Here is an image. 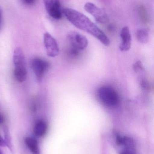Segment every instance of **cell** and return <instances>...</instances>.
<instances>
[{
	"instance_id": "4fadbf2b",
	"label": "cell",
	"mask_w": 154,
	"mask_h": 154,
	"mask_svg": "<svg viewBox=\"0 0 154 154\" xmlns=\"http://www.w3.org/2000/svg\"><path fill=\"white\" fill-rule=\"evenodd\" d=\"M4 140L5 141L6 146L9 148L11 152L13 153V146L11 143V135L8 128L6 126L4 128Z\"/></svg>"
},
{
	"instance_id": "5b68a950",
	"label": "cell",
	"mask_w": 154,
	"mask_h": 154,
	"mask_svg": "<svg viewBox=\"0 0 154 154\" xmlns=\"http://www.w3.org/2000/svg\"><path fill=\"white\" fill-rule=\"evenodd\" d=\"M84 8L88 13L94 17L95 20L98 23H104L108 21V17L105 11L94 4L91 2L86 3Z\"/></svg>"
},
{
	"instance_id": "ba28073f",
	"label": "cell",
	"mask_w": 154,
	"mask_h": 154,
	"mask_svg": "<svg viewBox=\"0 0 154 154\" xmlns=\"http://www.w3.org/2000/svg\"><path fill=\"white\" fill-rule=\"evenodd\" d=\"M68 38L72 47L78 50L85 49L88 45L87 38L77 32H71L68 35Z\"/></svg>"
},
{
	"instance_id": "9a60e30c",
	"label": "cell",
	"mask_w": 154,
	"mask_h": 154,
	"mask_svg": "<svg viewBox=\"0 0 154 154\" xmlns=\"http://www.w3.org/2000/svg\"><path fill=\"white\" fill-rule=\"evenodd\" d=\"M124 137H123L122 136L120 135L119 134H117L116 135V141L117 144L118 146L123 145L124 143Z\"/></svg>"
},
{
	"instance_id": "ac0fdd59",
	"label": "cell",
	"mask_w": 154,
	"mask_h": 154,
	"mask_svg": "<svg viewBox=\"0 0 154 154\" xmlns=\"http://www.w3.org/2000/svg\"><path fill=\"white\" fill-rule=\"evenodd\" d=\"M5 121V118L3 114L0 112V125H3Z\"/></svg>"
},
{
	"instance_id": "2e32d148",
	"label": "cell",
	"mask_w": 154,
	"mask_h": 154,
	"mask_svg": "<svg viewBox=\"0 0 154 154\" xmlns=\"http://www.w3.org/2000/svg\"><path fill=\"white\" fill-rule=\"evenodd\" d=\"M24 4L27 5H32L36 2V0H21Z\"/></svg>"
},
{
	"instance_id": "9c48e42d",
	"label": "cell",
	"mask_w": 154,
	"mask_h": 154,
	"mask_svg": "<svg viewBox=\"0 0 154 154\" xmlns=\"http://www.w3.org/2000/svg\"><path fill=\"white\" fill-rule=\"evenodd\" d=\"M121 41L119 45V49L121 51H127L130 50L131 47V33L127 26H125L122 29L120 33Z\"/></svg>"
},
{
	"instance_id": "8992f818",
	"label": "cell",
	"mask_w": 154,
	"mask_h": 154,
	"mask_svg": "<svg viewBox=\"0 0 154 154\" xmlns=\"http://www.w3.org/2000/svg\"><path fill=\"white\" fill-rule=\"evenodd\" d=\"M43 42L46 53L49 57H55L58 55L59 48L58 42L49 32H46L44 34Z\"/></svg>"
},
{
	"instance_id": "8fae6325",
	"label": "cell",
	"mask_w": 154,
	"mask_h": 154,
	"mask_svg": "<svg viewBox=\"0 0 154 154\" xmlns=\"http://www.w3.org/2000/svg\"><path fill=\"white\" fill-rule=\"evenodd\" d=\"M24 143L33 154H40L39 143L34 137H28L24 139Z\"/></svg>"
},
{
	"instance_id": "5bb4252c",
	"label": "cell",
	"mask_w": 154,
	"mask_h": 154,
	"mask_svg": "<svg viewBox=\"0 0 154 154\" xmlns=\"http://www.w3.org/2000/svg\"><path fill=\"white\" fill-rule=\"evenodd\" d=\"M134 69L136 73H141L145 71L142 62L140 61H137L134 64Z\"/></svg>"
},
{
	"instance_id": "7a4b0ae2",
	"label": "cell",
	"mask_w": 154,
	"mask_h": 154,
	"mask_svg": "<svg viewBox=\"0 0 154 154\" xmlns=\"http://www.w3.org/2000/svg\"><path fill=\"white\" fill-rule=\"evenodd\" d=\"M13 63L14 78L18 82H24L27 79V71L25 56L22 50L20 48H16L14 51Z\"/></svg>"
},
{
	"instance_id": "3957f363",
	"label": "cell",
	"mask_w": 154,
	"mask_h": 154,
	"mask_svg": "<svg viewBox=\"0 0 154 154\" xmlns=\"http://www.w3.org/2000/svg\"><path fill=\"white\" fill-rule=\"evenodd\" d=\"M98 98L103 105L115 107L119 102V97L116 91L109 86L100 87L97 92Z\"/></svg>"
},
{
	"instance_id": "7c38bea8",
	"label": "cell",
	"mask_w": 154,
	"mask_h": 154,
	"mask_svg": "<svg viewBox=\"0 0 154 154\" xmlns=\"http://www.w3.org/2000/svg\"><path fill=\"white\" fill-rule=\"evenodd\" d=\"M137 41L142 44H146L149 41V31L146 29H140L137 30L136 32Z\"/></svg>"
},
{
	"instance_id": "6da1fadb",
	"label": "cell",
	"mask_w": 154,
	"mask_h": 154,
	"mask_svg": "<svg viewBox=\"0 0 154 154\" xmlns=\"http://www.w3.org/2000/svg\"><path fill=\"white\" fill-rule=\"evenodd\" d=\"M62 13L78 29L94 36L105 46L110 45V40L108 37L94 23L83 14L69 8H64L62 10Z\"/></svg>"
},
{
	"instance_id": "277c9868",
	"label": "cell",
	"mask_w": 154,
	"mask_h": 154,
	"mask_svg": "<svg viewBox=\"0 0 154 154\" xmlns=\"http://www.w3.org/2000/svg\"><path fill=\"white\" fill-rule=\"evenodd\" d=\"M31 67L37 80L40 81L49 69L50 64L43 59L35 57L32 60Z\"/></svg>"
},
{
	"instance_id": "ffe728a7",
	"label": "cell",
	"mask_w": 154,
	"mask_h": 154,
	"mask_svg": "<svg viewBox=\"0 0 154 154\" xmlns=\"http://www.w3.org/2000/svg\"><path fill=\"white\" fill-rule=\"evenodd\" d=\"M0 154H4L1 151V149H0Z\"/></svg>"
},
{
	"instance_id": "30bf717a",
	"label": "cell",
	"mask_w": 154,
	"mask_h": 154,
	"mask_svg": "<svg viewBox=\"0 0 154 154\" xmlns=\"http://www.w3.org/2000/svg\"><path fill=\"white\" fill-rule=\"evenodd\" d=\"M48 129L47 123L43 119H39L35 123L33 128L34 134L39 137H42L46 134Z\"/></svg>"
},
{
	"instance_id": "d6986e66",
	"label": "cell",
	"mask_w": 154,
	"mask_h": 154,
	"mask_svg": "<svg viewBox=\"0 0 154 154\" xmlns=\"http://www.w3.org/2000/svg\"><path fill=\"white\" fill-rule=\"evenodd\" d=\"M2 12L0 9V29L2 27Z\"/></svg>"
},
{
	"instance_id": "52a82bcc",
	"label": "cell",
	"mask_w": 154,
	"mask_h": 154,
	"mask_svg": "<svg viewBox=\"0 0 154 154\" xmlns=\"http://www.w3.org/2000/svg\"><path fill=\"white\" fill-rule=\"evenodd\" d=\"M44 6L48 14L56 20H59L62 17L61 10L59 0H43Z\"/></svg>"
},
{
	"instance_id": "e0dca14e",
	"label": "cell",
	"mask_w": 154,
	"mask_h": 154,
	"mask_svg": "<svg viewBox=\"0 0 154 154\" xmlns=\"http://www.w3.org/2000/svg\"><path fill=\"white\" fill-rule=\"evenodd\" d=\"M0 146L4 147L6 146L5 141L4 138L2 137V136L0 134Z\"/></svg>"
}]
</instances>
